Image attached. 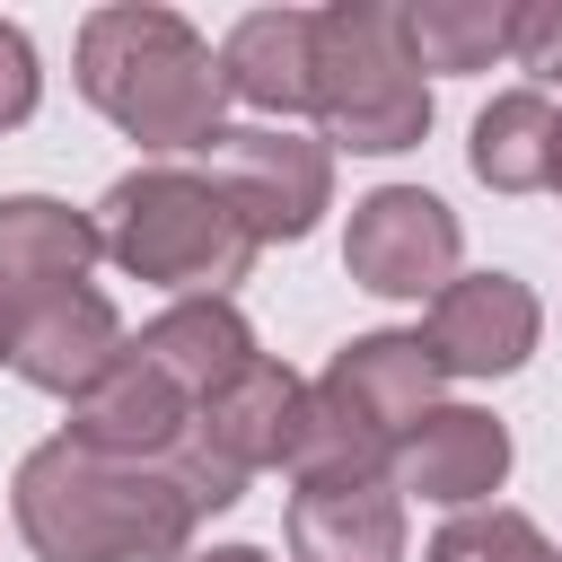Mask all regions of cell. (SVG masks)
I'll use <instances>...</instances> for the list:
<instances>
[{
	"instance_id": "cell-7",
	"label": "cell",
	"mask_w": 562,
	"mask_h": 562,
	"mask_svg": "<svg viewBox=\"0 0 562 562\" xmlns=\"http://www.w3.org/2000/svg\"><path fill=\"white\" fill-rule=\"evenodd\" d=\"M413 474H422L439 501H465L474 483L501 474V430L474 422V413H439V422L413 439Z\"/></svg>"
},
{
	"instance_id": "cell-9",
	"label": "cell",
	"mask_w": 562,
	"mask_h": 562,
	"mask_svg": "<svg viewBox=\"0 0 562 562\" xmlns=\"http://www.w3.org/2000/svg\"><path fill=\"white\" fill-rule=\"evenodd\" d=\"M26 105H35V53L18 26H0V123H18Z\"/></svg>"
},
{
	"instance_id": "cell-5",
	"label": "cell",
	"mask_w": 562,
	"mask_h": 562,
	"mask_svg": "<svg viewBox=\"0 0 562 562\" xmlns=\"http://www.w3.org/2000/svg\"><path fill=\"white\" fill-rule=\"evenodd\" d=\"M307 44H316V18H246L237 44H228V70H237V88L255 105H299L307 97L299 70H316Z\"/></svg>"
},
{
	"instance_id": "cell-8",
	"label": "cell",
	"mask_w": 562,
	"mask_h": 562,
	"mask_svg": "<svg viewBox=\"0 0 562 562\" xmlns=\"http://www.w3.org/2000/svg\"><path fill=\"white\" fill-rule=\"evenodd\" d=\"M536 132H553L536 97H509V105H492V114L474 123V167H483L492 184H544V176H553V149H544Z\"/></svg>"
},
{
	"instance_id": "cell-3",
	"label": "cell",
	"mask_w": 562,
	"mask_h": 562,
	"mask_svg": "<svg viewBox=\"0 0 562 562\" xmlns=\"http://www.w3.org/2000/svg\"><path fill=\"white\" fill-rule=\"evenodd\" d=\"M457 255V228L430 193H378L360 202L351 228V263L369 272V290H430V272Z\"/></svg>"
},
{
	"instance_id": "cell-10",
	"label": "cell",
	"mask_w": 562,
	"mask_h": 562,
	"mask_svg": "<svg viewBox=\"0 0 562 562\" xmlns=\"http://www.w3.org/2000/svg\"><path fill=\"white\" fill-rule=\"evenodd\" d=\"M518 44H527L544 70H562V18H518Z\"/></svg>"
},
{
	"instance_id": "cell-2",
	"label": "cell",
	"mask_w": 562,
	"mask_h": 562,
	"mask_svg": "<svg viewBox=\"0 0 562 562\" xmlns=\"http://www.w3.org/2000/svg\"><path fill=\"white\" fill-rule=\"evenodd\" d=\"M114 246L140 272L167 281H202V272H237L246 237H220V202L184 176H132L114 193Z\"/></svg>"
},
{
	"instance_id": "cell-4",
	"label": "cell",
	"mask_w": 562,
	"mask_h": 562,
	"mask_svg": "<svg viewBox=\"0 0 562 562\" xmlns=\"http://www.w3.org/2000/svg\"><path fill=\"white\" fill-rule=\"evenodd\" d=\"M527 299L509 290V281H474L465 299H448V316H439V351L457 360V369H509L518 351H527Z\"/></svg>"
},
{
	"instance_id": "cell-11",
	"label": "cell",
	"mask_w": 562,
	"mask_h": 562,
	"mask_svg": "<svg viewBox=\"0 0 562 562\" xmlns=\"http://www.w3.org/2000/svg\"><path fill=\"white\" fill-rule=\"evenodd\" d=\"M553 184H562V132H553Z\"/></svg>"
},
{
	"instance_id": "cell-6",
	"label": "cell",
	"mask_w": 562,
	"mask_h": 562,
	"mask_svg": "<svg viewBox=\"0 0 562 562\" xmlns=\"http://www.w3.org/2000/svg\"><path fill=\"white\" fill-rule=\"evenodd\" d=\"M88 246L97 237L70 211H53V202H0V272H18V290L26 281H79Z\"/></svg>"
},
{
	"instance_id": "cell-1",
	"label": "cell",
	"mask_w": 562,
	"mask_h": 562,
	"mask_svg": "<svg viewBox=\"0 0 562 562\" xmlns=\"http://www.w3.org/2000/svg\"><path fill=\"white\" fill-rule=\"evenodd\" d=\"M88 35L114 44V53H132V70L88 61V97H97L105 114H123L140 140H167V149L211 140V97H220V79H211V53H202L176 18H158V9H114V18H97Z\"/></svg>"
}]
</instances>
